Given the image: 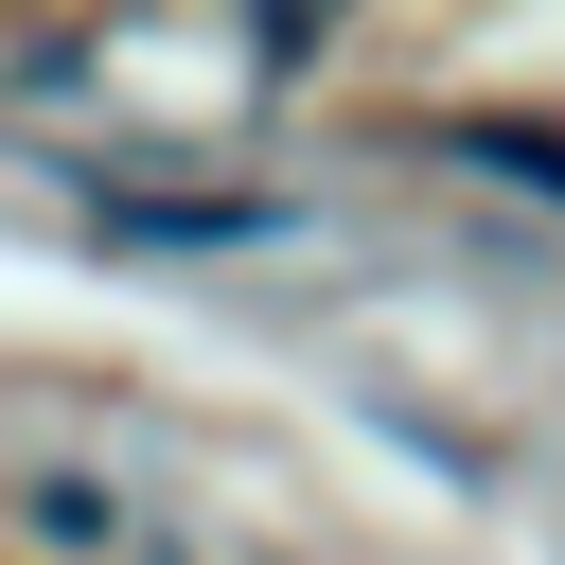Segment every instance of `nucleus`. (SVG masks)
<instances>
[{"label":"nucleus","mask_w":565,"mask_h":565,"mask_svg":"<svg viewBox=\"0 0 565 565\" xmlns=\"http://www.w3.org/2000/svg\"><path fill=\"white\" fill-rule=\"evenodd\" d=\"M477 159H494V177H547V194H565V141H547V124H477Z\"/></svg>","instance_id":"1"}]
</instances>
